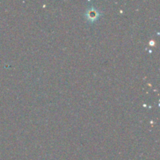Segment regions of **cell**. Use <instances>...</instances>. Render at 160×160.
<instances>
[{
	"label": "cell",
	"mask_w": 160,
	"mask_h": 160,
	"mask_svg": "<svg viewBox=\"0 0 160 160\" xmlns=\"http://www.w3.org/2000/svg\"><path fill=\"white\" fill-rule=\"evenodd\" d=\"M98 15V13H97V11L94 10L93 9H90L87 11V17L88 20H95V18H96Z\"/></svg>",
	"instance_id": "6da1fadb"
}]
</instances>
